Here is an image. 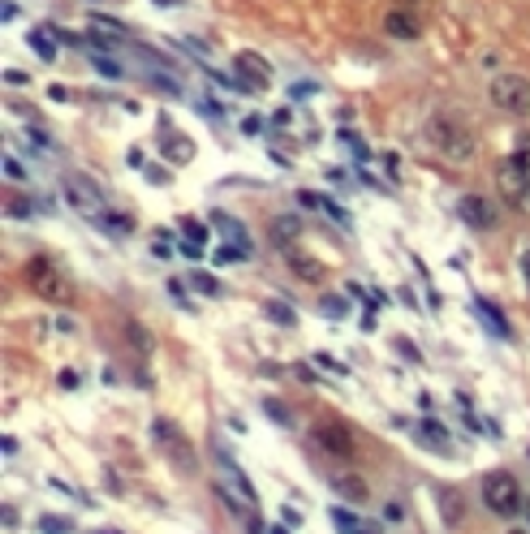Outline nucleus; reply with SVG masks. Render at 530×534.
<instances>
[{
    "label": "nucleus",
    "mask_w": 530,
    "mask_h": 534,
    "mask_svg": "<svg viewBox=\"0 0 530 534\" xmlns=\"http://www.w3.org/2000/svg\"><path fill=\"white\" fill-rule=\"evenodd\" d=\"M427 138L440 147V155L448 160H470V151H474V138H470V129L457 121V117H448V112H436L431 121H427Z\"/></svg>",
    "instance_id": "nucleus-1"
},
{
    "label": "nucleus",
    "mask_w": 530,
    "mask_h": 534,
    "mask_svg": "<svg viewBox=\"0 0 530 534\" xmlns=\"http://www.w3.org/2000/svg\"><path fill=\"white\" fill-rule=\"evenodd\" d=\"M26 280H30V289H39L44 302H56V306H69V302H74V280H69L56 263H48V258H30V263H26Z\"/></svg>",
    "instance_id": "nucleus-2"
},
{
    "label": "nucleus",
    "mask_w": 530,
    "mask_h": 534,
    "mask_svg": "<svg viewBox=\"0 0 530 534\" xmlns=\"http://www.w3.org/2000/svg\"><path fill=\"white\" fill-rule=\"evenodd\" d=\"M61 190H65L69 207H74L78 215H91V220H100V215H104V190H100L91 177H83V172H65Z\"/></svg>",
    "instance_id": "nucleus-3"
},
{
    "label": "nucleus",
    "mask_w": 530,
    "mask_h": 534,
    "mask_svg": "<svg viewBox=\"0 0 530 534\" xmlns=\"http://www.w3.org/2000/svg\"><path fill=\"white\" fill-rule=\"evenodd\" d=\"M491 104L508 112V117H526L530 112V83L522 74H500L491 83Z\"/></svg>",
    "instance_id": "nucleus-4"
},
{
    "label": "nucleus",
    "mask_w": 530,
    "mask_h": 534,
    "mask_svg": "<svg viewBox=\"0 0 530 534\" xmlns=\"http://www.w3.org/2000/svg\"><path fill=\"white\" fill-rule=\"evenodd\" d=\"M483 504L496 517L522 513V487H517V478L513 474H491L483 483Z\"/></svg>",
    "instance_id": "nucleus-5"
},
{
    "label": "nucleus",
    "mask_w": 530,
    "mask_h": 534,
    "mask_svg": "<svg viewBox=\"0 0 530 534\" xmlns=\"http://www.w3.org/2000/svg\"><path fill=\"white\" fill-rule=\"evenodd\" d=\"M496 186H500V198H505V203L530 207V181H526V172H522V164H517V155H513V160H500Z\"/></svg>",
    "instance_id": "nucleus-6"
},
{
    "label": "nucleus",
    "mask_w": 530,
    "mask_h": 534,
    "mask_svg": "<svg viewBox=\"0 0 530 534\" xmlns=\"http://www.w3.org/2000/svg\"><path fill=\"white\" fill-rule=\"evenodd\" d=\"M233 69H238V83H242L246 91H264V86H272V65H267L259 52H238Z\"/></svg>",
    "instance_id": "nucleus-7"
},
{
    "label": "nucleus",
    "mask_w": 530,
    "mask_h": 534,
    "mask_svg": "<svg viewBox=\"0 0 530 534\" xmlns=\"http://www.w3.org/2000/svg\"><path fill=\"white\" fill-rule=\"evenodd\" d=\"M155 435H160L164 452H169L173 461H181V474L199 470V461H195V452H190V444H186V435H181V431H173L169 423H155Z\"/></svg>",
    "instance_id": "nucleus-8"
},
{
    "label": "nucleus",
    "mask_w": 530,
    "mask_h": 534,
    "mask_svg": "<svg viewBox=\"0 0 530 534\" xmlns=\"http://www.w3.org/2000/svg\"><path fill=\"white\" fill-rule=\"evenodd\" d=\"M216 492L233 504V513H250L255 509V492H250V483H246L238 470H229V474H221V483H216Z\"/></svg>",
    "instance_id": "nucleus-9"
},
{
    "label": "nucleus",
    "mask_w": 530,
    "mask_h": 534,
    "mask_svg": "<svg viewBox=\"0 0 530 534\" xmlns=\"http://www.w3.org/2000/svg\"><path fill=\"white\" fill-rule=\"evenodd\" d=\"M457 212L474 229H491L496 224V207H491V198H483V194H465L462 203H457Z\"/></svg>",
    "instance_id": "nucleus-10"
},
{
    "label": "nucleus",
    "mask_w": 530,
    "mask_h": 534,
    "mask_svg": "<svg viewBox=\"0 0 530 534\" xmlns=\"http://www.w3.org/2000/svg\"><path fill=\"white\" fill-rule=\"evenodd\" d=\"M315 440H319V449H328V452H336V457H350L353 452V435L345 427H315Z\"/></svg>",
    "instance_id": "nucleus-11"
},
{
    "label": "nucleus",
    "mask_w": 530,
    "mask_h": 534,
    "mask_svg": "<svg viewBox=\"0 0 530 534\" xmlns=\"http://www.w3.org/2000/svg\"><path fill=\"white\" fill-rule=\"evenodd\" d=\"M384 31L393 35V39H419V18H410V13H401V9H393L388 18H384Z\"/></svg>",
    "instance_id": "nucleus-12"
},
{
    "label": "nucleus",
    "mask_w": 530,
    "mask_h": 534,
    "mask_svg": "<svg viewBox=\"0 0 530 534\" xmlns=\"http://www.w3.org/2000/svg\"><path fill=\"white\" fill-rule=\"evenodd\" d=\"M332 521H336V530H341V534H379L376 526L358 521V517H353V513H345V509H332Z\"/></svg>",
    "instance_id": "nucleus-13"
},
{
    "label": "nucleus",
    "mask_w": 530,
    "mask_h": 534,
    "mask_svg": "<svg viewBox=\"0 0 530 534\" xmlns=\"http://www.w3.org/2000/svg\"><path fill=\"white\" fill-rule=\"evenodd\" d=\"M164 155L177 160V164H186V160L195 155V143H190V138H173V134H164Z\"/></svg>",
    "instance_id": "nucleus-14"
},
{
    "label": "nucleus",
    "mask_w": 530,
    "mask_h": 534,
    "mask_svg": "<svg viewBox=\"0 0 530 534\" xmlns=\"http://www.w3.org/2000/svg\"><path fill=\"white\" fill-rule=\"evenodd\" d=\"M289 263H293V276H302V280H319V276H324V267H319V258L293 255V258H289Z\"/></svg>",
    "instance_id": "nucleus-15"
},
{
    "label": "nucleus",
    "mask_w": 530,
    "mask_h": 534,
    "mask_svg": "<svg viewBox=\"0 0 530 534\" xmlns=\"http://www.w3.org/2000/svg\"><path fill=\"white\" fill-rule=\"evenodd\" d=\"M332 487H336L341 495H350V500H358V504L367 500V487H362L358 478H345V474H336V478H332Z\"/></svg>",
    "instance_id": "nucleus-16"
},
{
    "label": "nucleus",
    "mask_w": 530,
    "mask_h": 534,
    "mask_svg": "<svg viewBox=\"0 0 530 534\" xmlns=\"http://www.w3.org/2000/svg\"><path fill=\"white\" fill-rule=\"evenodd\" d=\"M30 48H35L44 61H56V43H52V35H48V31H30Z\"/></svg>",
    "instance_id": "nucleus-17"
},
{
    "label": "nucleus",
    "mask_w": 530,
    "mask_h": 534,
    "mask_svg": "<svg viewBox=\"0 0 530 534\" xmlns=\"http://www.w3.org/2000/svg\"><path fill=\"white\" fill-rule=\"evenodd\" d=\"M479 320H483V323H491V328H496V337H508V323H505V315H500L496 306H487V302H479Z\"/></svg>",
    "instance_id": "nucleus-18"
},
{
    "label": "nucleus",
    "mask_w": 530,
    "mask_h": 534,
    "mask_svg": "<svg viewBox=\"0 0 530 534\" xmlns=\"http://www.w3.org/2000/svg\"><path fill=\"white\" fill-rule=\"evenodd\" d=\"M272 237H276V246H281V241H293V237H298V224H293V220H276V224H272Z\"/></svg>",
    "instance_id": "nucleus-19"
},
{
    "label": "nucleus",
    "mask_w": 530,
    "mask_h": 534,
    "mask_svg": "<svg viewBox=\"0 0 530 534\" xmlns=\"http://www.w3.org/2000/svg\"><path fill=\"white\" fill-rule=\"evenodd\" d=\"M100 224H104V229H112V237H126V233H130V220H126V215H100Z\"/></svg>",
    "instance_id": "nucleus-20"
},
{
    "label": "nucleus",
    "mask_w": 530,
    "mask_h": 534,
    "mask_svg": "<svg viewBox=\"0 0 530 534\" xmlns=\"http://www.w3.org/2000/svg\"><path fill=\"white\" fill-rule=\"evenodd\" d=\"M195 289H199V293H212V298H216V293H221V280L207 276V272H195Z\"/></svg>",
    "instance_id": "nucleus-21"
},
{
    "label": "nucleus",
    "mask_w": 530,
    "mask_h": 534,
    "mask_svg": "<svg viewBox=\"0 0 530 534\" xmlns=\"http://www.w3.org/2000/svg\"><path fill=\"white\" fill-rule=\"evenodd\" d=\"M422 435H427V440H431V444H440V440H448V431H444V427H436V423H422Z\"/></svg>",
    "instance_id": "nucleus-22"
},
{
    "label": "nucleus",
    "mask_w": 530,
    "mask_h": 534,
    "mask_svg": "<svg viewBox=\"0 0 530 534\" xmlns=\"http://www.w3.org/2000/svg\"><path fill=\"white\" fill-rule=\"evenodd\" d=\"M517 164H522V172H526V181H530V138L517 143Z\"/></svg>",
    "instance_id": "nucleus-23"
},
{
    "label": "nucleus",
    "mask_w": 530,
    "mask_h": 534,
    "mask_svg": "<svg viewBox=\"0 0 530 534\" xmlns=\"http://www.w3.org/2000/svg\"><path fill=\"white\" fill-rule=\"evenodd\" d=\"M267 315H272V320L293 323V311H289V306H281V302H267Z\"/></svg>",
    "instance_id": "nucleus-24"
},
{
    "label": "nucleus",
    "mask_w": 530,
    "mask_h": 534,
    "mask_svg": "<svg viewBox=\"0 0 530 534\" xmlns=\"http://www.w3.org/2000/svg\"><path fill=\"white\" fill-rule=\"evenodd\" d=\"M95 69H100V74H109V78H117V74H121V65L109 61V57H100V61H95Z\"/></svg>",
    "instance_id": "nucleus-25"
},
{
    "label": "nucleus",
    "mask_w": 530,
    "mask_h": 534,
    "mask_svg": "<svg viewBox=\"0 0 530 534\" xmlns=\"http://www.w3.org/2000/svg\"><path fill=\"white\" fill-rule=\"evenodd\" d=\"M39 526H44L48 534H69V526H65V521H56V517H44Z\"/></svg>",
    "instance_id": "nucleus-26"
},
{
    "label": "nucleus",
    "mask_w": 530,
    "mask_h": 534,
    "mask_svg": "<svg viewBox=\"0 0 530 534\" xmlns=\"http://www.w3.org/2000/svg\"><path fill=\"white\" fill-rule=\"evenodd\" d=\"M186 233H190V246H199L203 237H207L203 233V224H195V220H186Z\"/></svg>",
    "instance_id": "nucleus-27"
},
{
    "label": "nucleus",
    "mask_w": 530,
    "mask_h": 534,
    "mask_svg": "<svg viewBox=\"0 0 530 534\" xmlns=\"http://www.w3.org/2000/svg\"><path fill=\"white\" fill-rule=\"evenodd\" d=\"M324 315H332V320H336V315H345V306H341V298H324Z\"/></svg>",
    "instance_id": "nucleus-28"
},
{
    "label": "nucleus",
    "mask_w": 530,
    "mask_h": 534,
    "mask_svg": "<svg viewBox=\"0 0 530 534\" xmlns=\"http://www.w3.org/2000/svg\"><path fill=\"white\" fill-rule=\"evenodd\" d=\"M4 172H9V177H18V181H22V177H26V169H22V164H18V160H4Z\"/></svg>",
    "instance_id": "nucleus-29"
},
{
    "label": "nucleus",
    "mask_w": 530,
    "mask_h": 534,
    "mask_svg": "<svg viewBox=\"0 0 530 534\" xmlns=\"http://www.w3.org/2000/svg\"><path fill=\"white\" fill-rule=\"evenodd\" d=\"M267 414H272V418H281V423H289V409H281L276 401H267Z\"/></svg>",
    "instance_id": "nucleus-30"
},
{
    "label": "nucleus",
    "mask_w": 530,
    "mask_h": 534,
    "mask_svg": "<svg viewBox=\"0 0 530 534\" xmlns=\"http://www.w3.org/2000/svg\"><path fill=\"white\" fill-rule=\"evenodd\" d=\"M522 276H526V285H530V250L522 255Z\"/></svg>",
    "instance_id": "nucleus-31"
},
{
    "label": "nucleus",
    "mask_w": 530,
    "mask_h": 534,
    "mask_svg": "<svg viewBox=\"0 0 530 534\" xmlns=\"http://www.w3.org/2000/svg\"><path fill=\"white\" fill-rule=\"evenodd\" d=\"M522 513H526V521H530V500H522Z\"/></svg>",
    "instance_id": "nucleus-32"
},
{
    "label": "nucleus",
    "mask_w": 530,
    "mask_h": 534,
    "mask_svg": "<svg viewBox=\"0 0 530 534\" xmlns=\"http://www.w3.org/2000/svg\"><path fill=\"white\" fill-rule=\"evenodd\" d=\"M95 534H121V530H95Z\"/></svg>",
    "instance_id": "nucleus-33"
},
{
    "label": "nucleus",
    "mask_w": 530,
    "mask_h": 534,
    "mask_svg": "<svg viewBox=\"0 0 530 534\" xmlns=\"http://www.w3.org/2000/svg\"><path fill=\"white\" fill-rule=\"evenodd\" d=\"M272 534H289V530H281V526H276V530H272Z\"/></svg>",
    "instance_id": "nucleus-34"
},
{
    "label": "nucleus",
    "mask_w": 530,
    "mask_h": 534,
    "mask_svg": "<svg viewBox=\"0 0 530 534\" xmlns=\"http://www.w3.org/2000/svg\"><path fill=\"white\" fill-rule=\"evenodd\" d=\"M508 534H530V530H508Z\"/></svg>",
    "instance_id": "nucleus-35"
}]
</instances>
